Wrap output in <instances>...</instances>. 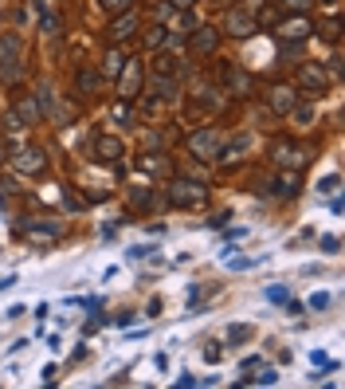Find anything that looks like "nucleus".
<instances>
[{
  "label": "nucleus",
  "instance_id": "nucleus-23",
  "mask_svg": "<svg viewBox=\"0 0 345 389\" xmlns=\"http://www.w3.org/2000/svg\"><path fill=\"white\" fill-rule=\"evenodd\" d=\"M330 303H334V299H330L325 291H314V295H310V310H325Z\"/></svg>",
  "mask_w": 345,
  "mask_h": 389
},
{
  "label": "nucleus",
  "instance_id": "nucleus-19",
  "mask_svg": "<svg viewBox=\"0 0 345 389\" xmlns=\"http://www.w3.org/2000/svg\"><path fill=\"white\" fill-rule=\"evenodd\" d=\"M251 334H255V330L247 327V322H232V327H227V342H244V339H251Z\"/></svg>",
  "mask_w": 345,
  "mask_h": 389
},
{
  "label": "nucleus",
  "instance_id": "nucleus-17",
  "mask_svg": "<svg viewBox=\"0 0 345 389\" xmlns=\"http://www.w3.org/2000/svg\"><path fill=\"white\" fill-rule=\"evenodd\" d=\"M153 95H157V99H173V95H177V79L157 71V79H153Z\"/></svg>",
  "mask_w": 345,
  "mask_h": 389
},
{
  "label": "nucleus",
  "instance_id": "nucleus-31",
  "mask_svg": "<svg viewBox=\"0 0 345 389\" xmlns=\"http://www.w3.org/2000/svg\"><path fill=\"white\" fill-rule=\"evenodd\" d=\"M337 189V177H325L322 185H318V193H334Z\"/></svg>",
  "mask_w": 345,
  "mask_h": 389
},
{
  "label": "nucleus",
  "instance_id": "nucleus-4",
  "mask_svg": "<svg viewBox=\"0 0 345 389\" xmlns=\"http://www.w3.org/2000/svg\"><path fill=\"white\" fill-rule=\"evenodd\" d=\"M298 87L306 90V95H314V99H322L325 90H330V75H325L318 63H302L298 67Z\"/></svg>",
  "mask_w": 345,
  "mask_h": 389
},
{
  "label": "nucleus",
  "instance_id": "nucleus-13",
  "mask_svg": "<svg viewBox=\"0 0 345 389\" xmlns=\"http://www.w3.org/2000/svg\"><path fill=\"white\" fill-rule=\"evenodd\" d=\"M94 153H99L102 161H118L122 158V142L110 138V134H102V138H94Z\"/></svg>",
  "mask_w": 345,
  "mask_h": 389
},
{
  "label": "nucleus",
  "instance_id": "nucleus-10",
  "mask_svg": "<svg viewBox=\"0 0 345 389\" xmlns=\"http://www.w3.org/2000/svg\"><path fill=\"white\" fill-rule=\"evenodd\" d=\"M12 114H16V122H20V126H36V122L43 118L40 99H36V95H28V99H20V102H16V110H12Z\"/></svg>",
  "mask_w": 345,
  "mask_h": 389
},
{
  "label": "nucleus",
  "instance_id": "nucleus-30",
  "mask_svg": "<svg viewBox=\"0 0 345 389\" xmlns=\"http://www.w3.org/2000/svg\"><path fill=\"white\" fill-rule=\"evenodd\" d=\"M157 43H165V28H157V32H149V48H157Z\"/></svg>",
  "mask_w": 345,
  "mask_h": 389
},
{
  "label": "nucleus",
  "instance_id": "nucleus-5",
  "mask_svg": "<svg viewBox=\"0 0 345 389\" xmlns=\"http://www.w3.org/2000/svg\"><path fill=\"white\" fill-rule=\"evenodd\" d=\"M141 79H146V67H141V60L122 63V71H118V95H122V99H134V95H141Z\"/></svg>",
  "mask_w": 345,
  "mask_h": 389
},
{
  "label": "nucleus",
  "instance_id": "nucleus-11",
  "mask_svg": "<svg viewBox=\"0 0 345 389\" xmlns=\"http://www.w3.org/2000/svg\"><path fill=\"white\" fill-rule=\"evenodd\" d=\"M306 158H310V153L298 150L295 142H275V161L279 165H306Z\"/></svg>",
  "mask_w": 345,
  "mask_h": 389
},
{
  "label": "nucleus",
  "instance_id": "nucleus-29",
  "mask_svg": "<svg viewBox=\"0 0 345 389\" xmlns=\"http://www.w3.org/2000/svg\"><path fill=\"white\" fill-rule=\"evenodd\" d=\"M259 369H263V366H259ZM259 381H263V385H275L279 374H275V369H263V374H259Z\"/></svg>",
  "mask_w": 345,
  "mask_h": 389
},
{
  "label": "nucleus",
  "instance_id": "nucleus-9",
  "mask_svg": "<svg viewBox=\"0 0 345 389\" xmlns=\"http://www.w3.org/2000/svg\"><path fill=\"white\" fill-rule=\"evenodd\" d=\"M12 165L20 173H40L43 165H48V158H43V150H36V146H28V150H20L16 158H12Z\"/></svg>",
  "mask_w": 345,
  "mask_h": 389
},
{
  "label": "nucleus",
  "instance_id": "nucleus-27",
  "mask_svg": "<svg viewBox=\"0 0 345 389\" xmlns=\"http://www.w3.org/2000/svg\"><path fill=\"white\" fill-rule=\"evenodd\" d=\"M283 8H290V12H306V8H310V0H283Z\"/></svg>",
  "mask_w": 345,
  "mask_h": 389
},
{
  "label": "nucleus",
  "instance_id": "nucleus-8",
  "mask_svg": "<svg viewBox=\"0 0 345 389\" xmlns=\"http://www.w3.org/2000/svg\"><path fill=\"white\" fill-rule=\"evenodd\" d=\"M110 43H126V40H134V36H138V12H118V16H114V24H110Z\"/></svg>",
  "mask_w": 345,
  "mask_h": 389
},
{
  "label": "nucleus",
  "instance_id": "nucleus-16",
  "mask_svg": "<svg viewBox=\"0 0 345 389\" xmlns=\"http://www.w3.org/2000/svg\"><path fill=\"white\" fill-rule=\"evenodd\" d=\"M28 240H31V244H55V240H59V228H55V224H51V228H43V224H31V228H28Z\"/></svg>",
  "mask_w": 345,
  "mask_h": 389
},
{
  "label": "nucleus",
  "instance_id": "nucleus-33",
  "mask_svg": "<svg viewBox=\"0 0 345 389\" xmlns=\"http://www.w3.org/2000/svg\"><path fill=\"white\" fill-rule=\"evenodd\" d=\"M204 362H220V346H204Z\"/></svg>",
  "mask_w": 345,
  "mask_h": 389
},
{
  "label": "nucleus",
  "instance_id": "nucleus-25",
  "mask_svg": "<svg viewBox=\"0 0 345 389\" xmlns=\"http://www.w3.org/2000/svg\"><path fill=\"white\" fill-rule=\"evenodd\" d=\"M322 252H325V256H337V252H342V240H337V236H322Z\"/></svg>",
  "mask_w": 345,
  "mask_h": 389
},
{
  "label": "nucleus",
  "instance_id": "nucleus-24",
  "mask_svg": "<svg viewBox=\"0 0 345 389\" xmlns=\"http://www.w3.org/2000/svg\"><path fill=\"white\" fill-rule=\"evenodd\" d=\"M114 118H118L122 126H129V122H134V110H129L126 102H118V107H114Z\"/></svg>",
  "mask_w": 345,
  "mask_h": 389
},
{
  "label": "nucleus",
  "instance_id": "nucleus-21",
  "mask_svg": "<svg viewBox=\"0 0 345 389\" xmlns=\"http://www.w3.org/2000/svg\"><path fill=\"white\" fill-rule=\"evenodd\" d=\"M99 4L106 12H114V16H118V12H126V8H134V0H99Z\"/></svg>",
  "mask_w": 345,
  "mask_h": 389
},
{
  "label": "nucleus",
  "instance_id": "nucleus-6",
  "mask_svg": "<svg viewBox=\"0 0 345 389\" xmlns=\"http://www.w3.org/2000/svg\"><path fill=\"white\" fill-rule=\"evenodd\" d=\"M224 32L227 36H236V40H247V36L255 32V16H251V8H227L224 12Z\"/></svg>",
  "mask_w": 345,
  "mask_h": 389
},
{
  "label": "nucleus",
  "instance_id": "nucleus-7",
  "mask_svg": "<svg viewBox=\"0 0 345 389\" xmlns=\"http://www.w3.org/2000/svg\"><path fill=\"white\" fill-rule=\"evenodd\" d=\"M216 43H220V28H212V24H200V28H192V36H188L192 55H212Z\"/></svg>",
  "mask_w": 345,
  "mask_h": 389
},
{
  "label": "nucleus",
  "instance_id": "nucleus-1",
  "mask_svg": "<svg viewBox=\"0 0 345 389\" xmlns=\"http://www.w3.org/2000/svg\"><path fill=\"white\" fill-rule=\"evenodd\" d=\"M20 60H24V40L16 32H4L0 36V83L20 79Z\"/></svg>",
  "mask_w": 345,
  "mask_h": 389
},
{
  "label": "nucleus",
  "instance_id": "nucleus-28",
  "mask_svg": "<svg viewBox=\"0 0 345 389\" xmlns=\"http://www.w3.org/2000/svg\"><path fill=\"white\" fill-rule=\"evenodd\" d=\"M267 299H271V303H283V299H286V287H267Z\"/></svg>",
  "mask_w": 345,
  "mask_h": 389
},
{
  "label": "nucleus",
  "instance_id": "nucleus-20",
  "mask_svg": "<svg viewBox=\"0 0 345 389\" xmlns=\"http://www.w3.org/2000/svg\"><path fill=\"white\" fill-rule=\"evenodd\" d=\"M149 200H153V193H149L146 185H134V189H129V205H138V209H146Z\"/></svg>",
  "mask_w": 345,
  "mask_h": 389
},
{
  "label": "nucleus",
  "instance_id": "nucleus-14",
  "mask_svg": "<svg viewBox=\"0 0 345 389\" xmlns=\"http://www.w3.org/2000/svg\"><path fill=\"white\" fill-rule=\"evenodd\" d=\"M310 32H314V24L306 20L302 12H298L295 20H286V24H283V36H286V40H306Z\"/></svg>",
  "mask_w": 345,
  "mask_h": 389
},
{
  "label": "nucleus",
  "instance_id": "nucleus-18",
  "mask_svg": "<svg viewBox=\"0 0 345 389\" xmlns=\"http://www.w3.org/2000/svg\"><path fill=\"white\" fill-rule=\"evenodd\" d=\"M99 83H102V75L94 67H83L79 71V90H83V95H94V90H99Z\"/></svg>",
  "mask_w": 345,
  "mask_h": 389
},
{
  "label": "nucleus",
  "instance_id": "nucleus-34",
  "mask_svg": "<svg viewBox=\"0 0 345 389\" xmlns=\"http://www.w3.org/2000/svg\"><path fill=\"white\" fill-rule=\"evenodd\" d=\"M55 24H59V20H55L51 12H43V32H55Z\"/></svg>",
  "mask_w": 345,
  "mask_h": 389
},
{
  "label": "nucleus",
  "instance_id": "nucleus-22",
  "mask_svg": "<svg viewBox=\"0 0 345 389\" xmlns=\"http://www.w3.org/2000/svg\"><path fill=\"white\" fill-rule=\"evenodd\" d=\"M63 205H67V209H75V212L87 209V200H83L79 193H71V189H63Z\"/></svg>",
  "mask_w": 345,
  "mask_h": 389
},
{
  "label": "nucleus",
  "instance_id": "nucleus-26",
  "mask_svg": "<svg viewBox=\"0 0 345 389\" xmlns=\"http://www.w3.org/2000/svg\"><path fill=\"white\" fill-rule=\"evenodd\" d=\"M118 71H122V55L118 51H110L106 55V75H118Z\"/></svg>",
  "mask_w": 345,
  "mask_h": 389
},
{
  "label": "nucleus",
  "instance_id": "nucleus-2",
  "mask_svg": "<svg viewBox=\"0 0 345 389\" xmlns=\"http://www.w3.org/2000/svg\"><path fill=\"white\" fill-rule=\"evenodd\" d=\"M208 200V189L200 185V181H173L169 185V205H177V209H200Z\"/></svg>",
  "mask_w": 345,
  "mask_h": 389
},
{
  "label": "nucleus",
  "instance_id": "nucleus-32",
  "mask_svg": "<svg viewBox=\"0 0 345 389\" xmlns=\"http://www.w3.org/2000/svg\"><path fill=\"white\" fill-rule=\"evenodd\" d=\"M169 8H177V12H188V8H192V0H169Z\"/></svg>",
  "mask_w": 345,
  "mask_h": 389
},
{
  "label": "nucleus",
  "instance_id": "nucleus-15",
  "mask_svg": "<svg viewBox=\"0 0 345 389\" xmlns=\"http://www.w3.org/2000/svg\"><path fill=\"white\" fill-rule=\"evenodd\" d=\"M271 107H275L279 114H290V110L298 107L295 90H290V87H275V90H271Z\"/></svg>",
  "mask_w": 345,
  "mask_h": 389
},
{
  "label": "nucleus",
  "instance_id": "nucleus-12",
  "mask_svg": "<svg viewBox=\"0 0 345 389\" xmlns=\"http://www.w3.org/2000/svg\"><path fill=\"white\" fill-rule=\"evenodd\" d=\"M298 185H302V181H298L295 170H290V173H279V177L271 181V193H275V197H295Z\"/></svg>",
  "mask_w": 345,
  "mask_h": 389
},
{
  "label": "nucleus",
  "instance_id": "nucleus-3",
  "mask_svg": "<svg viewBox=\"0 0 345 389\" xmlns=\"http://www.w3.org/2000/svg\"><path fill=\"white\" fill-rule=\"evenodd\" d=\"M220 130H212V126H204V130H197L192 138H188V150H192V158H200V161H216V153H220Z\"/></svg>",
  "mask_w": 345,
  "mask_h": 389
}]
</instances>
